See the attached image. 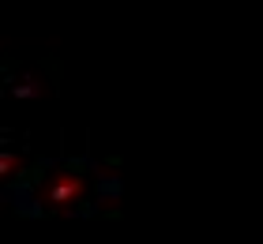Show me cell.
<instances>
[{"instance_id": "cell-1", "label": "cell", "mask_w": 263, "mask_h": 244, "mask_svg": "<svg viewBox=\"0 0 263 244\" xmlns=\"http://www.w3.org/2000/svg\"><path fill=\"white\" fill-rule=\"evenodd\" d=\"M83 199H87V180H83L76 169H57L38 184V203L53 214H71L79 211Z\"/></svg>"}, {"instance_id": "cell-2", "label": "cell", "mask_w": 263, "mask_h": 244, "mask_svg": "<svg viewBox=\"0 0 263 244\" xmlns=\"http://www.w3.org/2000/svg\"><path fill=\"white\" fill-rule=\"evenodd\" d=\"M0 173H4V177L23 173V158H19V154H11V151H4V154H0Z\"/></svg>"}]
</instances>
